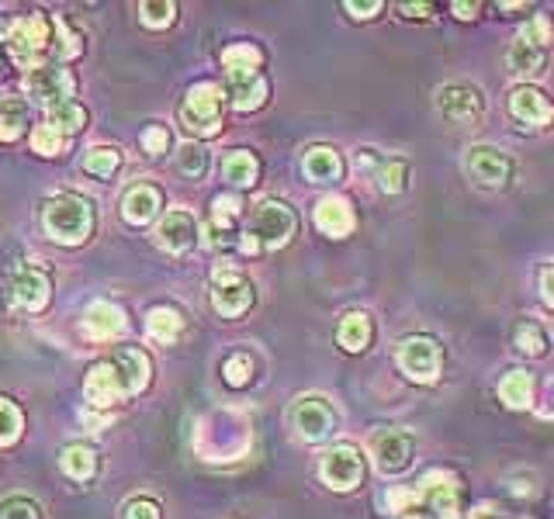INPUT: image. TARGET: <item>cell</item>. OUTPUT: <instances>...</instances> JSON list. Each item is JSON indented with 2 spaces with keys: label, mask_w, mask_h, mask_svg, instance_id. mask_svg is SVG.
I'll use <instances>...</instances> for the list:
<instances>
[{
  "label": "cell",
  "mask_w": 554,
  "mask_h": 519,
  "mask_svg": "<svg viewBox=\"0 0 554 519\" xmlns=\"http://www.w3.org/2000/svg\"><path fill=\"white\" fill-rule=\"evenodd\" d=\"M42 225L56 243L63 246H77L91 236L94 229V212L84 198L77 194H56L46 201V212H42Z\"/></svg>",
  "instance_id": "cell-1"
},
{
  "label": "cell",
  "mask_w": 554,
  "mask_h": 519,
  "mask_svg": "<svg viewBox=\"0 0 554 519\" xmlns=\"http://www.w3.org/2000/svg\"><path fill=\"white\" fill-rule=\"evenodd\" d=\"M7 52H11V59L21 66V70H39V56L49 49L52 42V25L42 14H25V18H18L11 28H7Z\"/></svg>",
  "instance_id": "cell-2"
},
{
  "label": "cell",
  "mask_w": 554,
  "mask_h": 519,
  "mask_svg": "<svg viewBox=\"0 0 554 519\" xmlns=\"http://www.w3.org/2000/svg\"><path fill=\"white\" fill-rule=\"evenodd\" d=\"M298 229V218L291 212L284 201H260V205H253L250 212V232L246 236L257 239V246H267V250H277V246H284L291 236H295Z\"/></svg>",
  "instance_id": "cell-3"
},
{
  "label": "cell",
  "mask_w": 554,
  "mask_h": 519,
  "mask_svg": "<svg viewBox=\"0 0 554 519\" xmlns=\"http://www.w3.org/2000/svg\"><path fill=\"white\" fill-rule=\"evenodd\" d=\"M181 122L194 135H215L222 129V87L194 84L184 97Z\"/></svg>",
  "instance_id": "cell-4"
},
{
  "label": "cell",
  "mask_w": 554,
  "mask_h": 519,
  "mask_svg": "<svg viewBox=\"0 0 554 519\" xmlns=\"http://www.w3.org/2000/svg\"><path fill=\"white\" fill-rule=\"evenodd\" d=\"M319 475L333 492H354L364 481V457L354 443H333L319 461Z\"/></svg>",
  "instance_id": "cell-5"
},
{
  "label": "cell",
  "mask_w": 554,
  "mask_h": 519,
  "mask_svg": "<svg viewBox=\"0 0 554 519\" xmlns=\"http://www.w3.org/2000/svg\"><path fill=\"white\" fill-rule=\"evenodd\" d=\"M399 367L402 374H409L419 385H430L440 378V367H444V350L433 336H409L399 343Z\"/></svg>",
  "instance_id": "cell-6"
},
{
  "label": "cell",
  "mask_w": 554,
  "mask_h": 519,
  "mask_svg": "<svg viewBox=\"0 0 554 519\" xmlns=\"http://www.w3.org/2000/svg\"><path fill=\"white\" fill-rule=\"evenodd\" d=\"M368 450L378 464V471L385 475H399L413 464V454H416V443L413 436L406 430H395V426H385V430H374L371 440H368Z\"/></svg>",
  "instance_id": "cell-7"
},
{
  "label": "cell",
  "mask_w": 554,
  "mask_h": 519,
  "mask_svg": "<svg viewBox=\"0 0 554 519\" xmlns=\"http://www.w3.org/2000/svg\"><path fill=\"white\" fill-rule=\"evenodd\" d=\"M291 426L305 443H323L336 426V412L323 395H305L291 405Z\"/></svg>",
  "instance_id": "cell-8"
},
{
  "label": "cell",
  "mask_w": 554,
  "mask_h": 519,
  "mask_svg": "<svg viewBox=\"0 0 554 519\" xmlns=\"http://www.w3.org/2000/svg\"><path fill=\"white\" fill-rule=\"evenodd\" d=\"M212 305L219 315H226V319H236V315H243L246 308L253 305V284L246 281L239 270L232 267H219L212 277Z\"/></svg>",
  "instance_id": "cell-9"
},
{
  "label": "cell",
  "mask_w": 554,
  "mask_h": 519,
  "mask_svg": "<svg viewBox=\"0 0 554 519\" xmlns=\"http://www.w3.org/2000/svg\"><path fill=\"white\" fill-rule=\"evenodd\" d=\"M416 488H419V499L430 502L437 519H461L458 516V475H454V471H444V468L426 471Z\"/></svg>",
  "instance_id": "cell-10"
},
{
  "label": "cell",
  "mask_w": 554,
  "mask_h": 519,
  "mask_svg": "<svg viewBox=\"0 0 554 519\" xmlns=\"http://www.w3.org/2000/svg\"><path fill=\"white\" fill-rule=\"evenodd\" d=\"M25 87H28V94L42 104V108L66 104L73 97V90H77L70 70H63V66H39V70H32L25 77Z\"/></svg>",
  "instance_id": "cell-11"
},
{
  "label": "cell",
  "mask_w": 554,
  "mask_h": 519,
  "mask_svg": "<svg viewBox=\"0 0 554 519\" xmlns=\"http://www.w3.org/2000/svg\"><path fill=\"white\" fill-rule=\"evenodd\" d=\"M464 167H468L471 180L482 187H503L509 180V173H513V163H509V156L503 149L496 146H471L468 149V160H464Z\"/></svg>",
  "instance_id": "cell-12"
},
{
  "label": "cell",
  "mask_w": 554,
  "mask_h": 519,
  "mask_svg": "<svg viewBox=\"0 0 554 519\" xmlns=\"http://www.w3.org/2000/svg\"><path fill=\"white\" fill-rule=\"evenodd\" d=\"M482 94L471 84H447L440 90V115L451 125H475L482 118Z\"/></svg>",
  "instance_id": "cell-13"
},
{
  "label": "cell",
  "mask_w": 554,
  "mask_h": 519,
  "mask_svg": "<svg viewBox=\"0 0 554 519\" xmlns=\"http://www.w3.org/2000/svg\"><path fill=\"white\" fill-rule=\"evenodd\" d=\"M84 395H87V402H91L94 409H108V405L129 398V391H125L122 378H118V367L111 364V360H101V364H94L91 371H87Z\"/></svg>",
  "instance_id": "cell-14"
},
{
  "label": "cell",
  "mask_w": 554,
  "mask_h": 519,
  "mask_svg": "<svg viewBox=\"0 0 554 519\" xmlns=\"http://www.w3.org/2000/svg\"><path fill=\"white\" fill-rule=\"evenodd\" d=\"M156 243L167 253H187L198 243V222H194V215L184 212V208L167 212L160 218V225H156Z\"/></svg>",
  "instance_id": "cell-15"
},
{
  "label": "cell",
  "mask_w": 554,
  "mask_h": 519,
  "mask_svg": "<svg viewBox=\"0 0 554 519\" xmlns=\"http://www.w3.org/2000/svg\"><path fill=\"white\" fill-rule=\"evenodd\" d=\"M509 115L520 118L530 129H544V125L554 122V108H551L548 94L537 87H516L513 94H509Z\"/></svg>",
  "instance_id": "cell-16"
},
{
  "label": "cell",
  "mask_w": 554,
  "mask_h": 519,
  "mask_svg": "<svg viewBox=\"0 0 554 519\" xmlns=\"http://www.w3.org/2000/svg\"><path fill=\"white\" fill-rule=\"evenodd\" d=\"M49 277L42 270H21L11 281V302L25 312H42L49 305Z\"/></svg>",
  "instance_id": "cell-17"
},
{
  "label": "cell",
  "mask_w": 554,
  "mask_h": 519,
  "mask_svg": "<svg viewBox=\"0 0 554 519\" xmlns=\"http://www.w3.org/2000/svg\"><path fill=\"white\" fill-rule=\"evenodd\" d=\"M160 208H163V194H160V187H153V184L129 187L122 198V215H125V222H132V225L153 222V218L160 215Z\"/></svg>",
  "instance_id": "cell-18"
},
{
  "label": "cell",
  "mask_w": 554,
  "mask_h": 519,
  "mask_svg": "<svg viewBox=\"0 0 554 519\" xmlns=\"http://www.w3.org/2000/svg\"><path fill=\"white\" fill-rule=\"evenodd\" d=\"M84 333L91 340H115L125 333V312L115 302H91L84 315Z\"/></svg>",
  "instance_id": "cell-19"
},
{
  "label": "cell",
  "mask_w": 554,
  "mask_h": 519,
  "mask_svg": "<svg viewBox=\"0 0 554 519\" xmlns=\"http://www.w3.org/2000/svg\"><path fill=\"white\" fill-rule=\"evenodd\" d=\"M316 225L333 239L347 236V232H354V208L340 194H329V198H323L316 205Z\"/></svg>",
  "instance_id": "cell-20"
},
{
  "label": "cell",
  "mask_w": 554,
  "mask_h": 519,
  "mask_svg": "<svg viewBox=\"0 0 554 519\" xmlns=\"http://www.w3.org/2000/svg\"><path fill=\"white\" fill-rule=\"evenodd\" d=\"M506 66H509V73H513V77H527V80L530 77H541L544 66H548V49L516 39L506 49Z\"/></svg>",
  "instance_id": "cell-21"
},
{
  "label": "cell",
  "mask_w": 554,
  "mask_h": 519,
  "mask_svg": "<svg viewBox=\"0 0 554 519\" xmlns=\"http://www.w3.org/2000/svg\"><path fill=\"white\" fill-rule=\"evenodd\" d=\"M260 63H264V56H260V49L257 45H250V42H236V45H229V49L222 52V66H226L229 84L232 80L260 77Z\"/></svg>",
  "instance_id": "cell-22"
},
{
  "label": "cell",
  "mask_w": 554,
  "mask_h": 519,
  "mask_svg": "<svg viewBox=\"0 0 554 519\" xmlns=\"http://www.w3.org/2000/svg\"><path fill=\"white\" fill-rule=\"evenodd\" d=\"M302 170L312 184H333V180H340V173H343V160L333 146H312L302 160Z\"/></svg>",
  "instance_id": "cell-23"
},
{
  "label": "cell",
  "mask_w": 554,
  "mask_h": 519,
  "mask_svg": "<svg viewBox=\"0 0 554 519\" xmlns=\"http://www.w3.org/2000/svg\"><path fill=\"white\" fill-rule=\"evenodd\" d=\"M111 364L118 367V378H122V385H125V391H129V395H136V391H142V388L149 385V371H153V367H149L146 353L122 350L115 360H111Z\"/></svg>",
  "instance_id": "cell-24"
},
{
  "label": "cell",
  "mask_w": 554,
  "mask_h": 519,
  "mask_svg": "<svg viewBox=\"0 0 554 519\" xmlns=\"http://www.w3.org/2000/svg\"><path fill=\"white\" fill-rule=\"evenodd\" d=\"M336 343L347 353H361L371 343V319L364 312H347L336 326Z\"/></svg>",
  "instance_id": "cell-25"
},
{
  "label": "cell",
  "mask_w": 554,
  "mask_h": 519,
  "mask_svg": "<svg viewBox=\"0 0 554 519\" xmlns=\"http://www.w3.org/2000/svg\"><path fill=\"white\" fill-rule=\"evenodd\" d=\"M499 398L509 405V409H530V402H534V378H530V371H506L503 381H499Z\"/></svg>",
  "instance_id": "cell-26"
},
{
  "label": "cell",
  "mask_w": 554,
  "mask_h": 519,
  "mask_svg": "<svg viewBox=\"0 0 554 519\" xmlns=\"http://www.w3.org/2000/svg\"><path fill=\"white\" fill-rule=\"evenodd\" d=\"M184 329V315L170 305H160L146 315V333L153 336L156 343H174Z\"/></svg>",
  "instance_id": "cell-27"
},
{
  "label": "cell",
  "mask_w": 554,
  "mask_h": 519,
  "mask_svg": "<svg viewBox=\"0 0 554 519\" xmlns=\"http://www.w3.org/2000/svg\"><path fill=\"white\" fill-rule=\"evenodd\" d=\"M257 156L246 153V149H232L222 160V177L229 180L232 187H253L257 184Z\"/></svg>",
  "instance_id": "cell-28"
},
{
  "label": "cell",
  "mask_w": 554,
  "mask_h": 519,
  "mask_svg": "<svg viewBox=\"0 0 554 519\" xmlns=\"http://www.w3.org/2000/svg\"><path fill=\"white\" fill-rule=\"evenodd\" d=\"M84 122H87V111L77 101H66V104H56V108H46V122L42 125L66 139V135H77L84 129Z\"/></svg>",
  "instance_id": "cell-29"
},
{
  "label": "cell",
  "mask_w": 554,
  "mask_h": 519,
  "mask_svg": "<svg viewBox=\"0 0 554 519\" xmlns=\"http://www.w3.org/2000/svg\"><path fill=\"white\" fill-rule=\"evenodd\" d=\"M513 346L520 353H527V357H544L548 353V333H544V326L541 322H534V319H523L520 326L513 329Z\"/></svg>",
  "instance_id": "cell-30"
},
{
  "label": "cell",
  "mask_w": 554,
  "mask_h": 519,
  "mask_svg": "<svg viewBox=\"0 0 554 519\" xmlns=\"http://www.w3.org/2000/svg\"><path fill=\"white\" fill-rule=\"evenodd\" d=\"M59 464H63V471L73 481H87V478H94V471H97V454L91 447H84V443H73V447L63 450Z\"/></svg>",
  "instance_id": "cell-31"
},
{
  "label": "cell",
  "mask_w": 554,
  "mask_h": 519,
  "mask_svg": "<svg viewBox=\"0 0 554 519\" xmlns=\"http://www.w3.org/2000/svg\"><path fill=\"white\" fill-rule=\"evenodd\" d=\"M28 125V104L21 97H4L0 101V139L14 142Z\"/></svg>",
  "instance_id": "cell-32"
},
{
  "label": "cell",
  "mask_w": 554,
  "mask_h": 519,
  "mask_svg": "<svg viewBox=\"0 0 554 519\" xmlns=\"http://www.w3.org/2000/svg\"><path fill=\"white\" fill-rule=\"evenodd\" d=\"M232 108L236 111H257L267 101V80L250 77V80H232Z\"/></svg>",
  "instance_id": "cell-33"
},
{
  "label": "cell",
  "mask_w": 554,
  "mask_h": 519,
  "mask_svg": "<svg viewBox=\"0 0 554 519\" xmlns=\"http://www.w3.org/2000/svg\"><path fill=\"white\" fill-rule=\"evenodd\" d=\"M177 170H181L184 177H191V180L205 177L208 149L201 146V142H181V146H177Z\"/></svg>",
  "instance_id": "cell-34"
},
{
  "label": "cell",
  "mask_w": 554,
  "mask_h": 519,
  "mask_svg": "<svg viewBox=\"0 0 554 519\" xmlns=\"http://www.w3.org/2000/svg\"><path fill=\"white\" fill-rule=\"evenodd\" d=\"M374 177H378L381 191L399 194V191H406V184H409V167L402 160H378Z\"/></svg>",
  "instance_id": "cell-35"
},
{
  "label": "cell",
  "mask_w": 554,
  "mask_h": 519,
  "mask_svg": "<svg viewBox=\"0 0 554 519\" xmlns=\"http://www.w3.org/2000/svg\"><path fill=\"white\" fill-rule=\"evenodd\" d=\"M118 167H122V153L111 146H97V149H87L84 156V170L94 173V177H111Z\"/></svg>",
  "instance_id": "cell-36"
},
{
  "label": "cell",
  "mask_w": 554,
  "mask_h": 519,
  "mask_svg": "<svg viewBox=\"0 0 554 519\" xmlns=\"http://www.w3.org/2000/svg\"><path fill=\"white\" fill-rule=\"evenodd\" d=\"M21 409L11 402V398H0V447H7V443H14L21 436Z\"/></svg>",
  "instance_id": "cell-37"
},
{
  "label": "cell",
  "mask_w": 554,
  "mask_h": 519,
  "mask_svg": "<svg viewBox=\"0 0 554 519\" xmlns=\"http://www.w3.org/2000/svg\"><path fill=\"white\" fill-rule=\"evenodd\" d=\"M139 18H142V25H149V28H167L170 21L177 18V4H170V0H149V4H139Z\"/></svg>",
  "instance_id": "cell-38"
},
{
  "label": "cell",
  "mask_w": 554,
  "mask_h": 519,
  "mask_svg": "<svg viewBox=\"0 0 554 519\" xmlns=\"http://www.w3.org/2000/svg\"><path fill=\"white\" fill-rule=\"evenodd\" d=\"M520 39H523V42H530V45H541V49H548V42L554 39V25H551V18H544V14H537V18H530L527 25H523Z\"/></svg>",
  "instance_id": "cell-39"
},
{
  "label": "cell",
  "mask_w": 554,
  "mask_h": 519,
  "mask_svg": "<svg viewBox=\"0 0 554 519\" xmlns=\"http://www.w3.org/2000/svg\"><path fill=\"white\" fill-rule=\"evenodd\" d=\"M222 374H226L229 385H246V381H250V374H253L250 353H232L226 364H222Z\"/></svg>",
  "instance_id": "cell-40"
},
{
  "label": "cell",
  "mask_w": 554,
  "mask_h": 519,
  "mask_svg": "<svg viewBox=\"0 0 554 519\" xmlns=\"http://www.w3.org/2000/svg\"><path fill=\"white\" fill-rule=\"evenodd\" d=\"M419 488H402V485H395L392 492H388V499H385V506H388V513H413V509L419 506Z\"/></svg>",
  "instance_id": "cell-41"
},
{
  "label": "cell",
  "mask_w": 554,
  "mask_h": 519,
  "mask_svg": "<svg viewBox=\"0 0 554 519\" xmlns=\"http://www.w3.org/2000/svg\"><path fill=\"white\" fill-rule=\"evenodd\" d=\"M0 519H39V506L25 495H11L0 502Z\"/></svg>",
  "instance_id": "cell-42"
},
{
  "label": "cell",
  "mask_w": 554,
  "mask_h": 519,
  "mask_svg": "<svg viewBox=\"0 0 554 519\" xmlns=\"http://www.w3.org/2000/svg\"><path fill=\"white\" fill-rule=\"evenodd\" d=\"M63 146H66L63 135H56L52 129H46V125H39V129H35V135H32V149H35V153H42V156L63 153Z\"/></svg>",
  "instance_id": "cell-43"
},
{
  "label": "cell",
  "mask_w": 554,
  "mask_h": 519,
  "mask_svg": "<svg viewBox=\"0 0 554 519\" xmlns=\"http://www.w3.org/2000/svg\"><path fill=\"white\" fill-rule=\"evenodd\" d=\"M170 146V132L163 129V125H146V132H142V149H146L149 156H163Z\"/></svg>",
  "instance_id": "cell-44"
},
{
  "label": "cell",
  "mask_w": 554,
  "mask_h": 519,
  "mask_svg": "<svg viewBox=\"0 0 554 519\" xmlns=\"http://www.w3.org/2000/svg\"><path fill=\"white\" fill-rule=\"evenodd\" d=\"M125 519H160V506L153 499H129L125 502Z\"/></svg>",
  "instance_id": "cell-45"
},
{
  "label": "cell",
  "mask_w": 554,
  "mask_h": 519,
  "mask_svg": "<svg viewBox=\"0 0 554 519\" xmlns=\"http://www.w3.org/2000/svg\"><path fill=\"white\" fill-rule=\"evenodd\" d=\"M56 39H59V59H73L80 52V42H77V35L70 32V25H63V21H56Z\"/></svg>",
  "instance_id": "cell-46"
},
{
  "label": "cell",
  "mask_w": 554,
  "mask_h": 519,
  "mask_svg": "<svg viewBox=\"0 0 554 519\" xmlns=\"http://www.w3.org/2000/svg\"><path fill=\"white\" fill-rule=\"evenodd\" d=\"M541 295L548 298V305L554 308V260L541 270Z\"/></svg>",
  "instance_id": "cell-47"
},
{
  "label": "cell",
  "mask_w": 554,
  "mask_h": 519,
  "mask_svg": "<svg viewBox=\"0 0 554 519\" xmlns=\"http://www.w3.org/2000/svg\"><path fill=\"white\" fill-rule=\"evenodd\" d=\"M347 11L354 14V18H371V14L381 11V0H368V4H347Z\"/></svg>",
  "instance_id": "cell-48"
},
{
  "label": "cell",
  "mask_w": 554,
  "mask_h": 519,
  "mask_svg": "<svg viewBox=\"0 0 554 519\" xmlns=\"http://www.w3.org/2000/svg\"><path fill=\"white\" fill-rule=\"evenodd\" d=\"M451 11H454V14H458V18H464V21H468V18H475L478 4H454V7H451Z\"/></svg>",
  "instance_id": "cell-49"
},
{
  "label": "cell",
  "mask_w": 554,
  "mask_h": 519,
  "mask_svg": "<svg viewBox=\"0 0 554 519\" xmlns=\"http://www.w3.org/2000/svg\"><path fill=\"white\" fill-rule=\"evenodd\" d=\"M406 11L413 14V18H426V11H430V7H426V4H409L406 7V4H402V14H406Z\"/></svg>",
  "instance_id": "cell-50"
},
{
  "label": "cell",
  "mask_w": 554,
  "mask_h": 519,
  "mask_svg": "<svg viewBox=\"0 0 554 519\" xmlns=\"http://www.w3.org/2000/svg\"><path fill=\"white\" fill-rule=\"evenodd\" d=\"M7 39V28H4V21H0V42H4Z\"/></svg>",
  "instance_id": "cell-51"
},
{
  "label": "cell",
  "mask_w": 554,
  "mask_h": 519,
  "mask_svg": "<svg viewBox=\"0 0 554 519\" xmlns=\"http://www.w3.org/2000/svg\"><path fill=\"white\" fill-rule=\"evenodd\" d=\"M406 519H419V516H406Z\"/></svg>",
  "instance_id": "cell-52"
}]
</instances>
